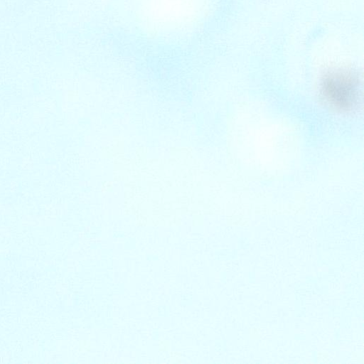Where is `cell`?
Masks as SVG:
<instances>
[{"label":"cell","instance_id":"cell-1","mask_svg":"<svg viewBox=\"0 0 364 364\" xmlns=\"http://www.w3.org/2000/svg\"><path fill=\"white\" fill-rule=\"evenodd\" d=\"M320 94L324 102L334 110L341 112L354 110L360 100L358 74L347 68L328 70L321 78Z\"/></svg>","mask_w":364,"mask_h":364}]
</instances>
